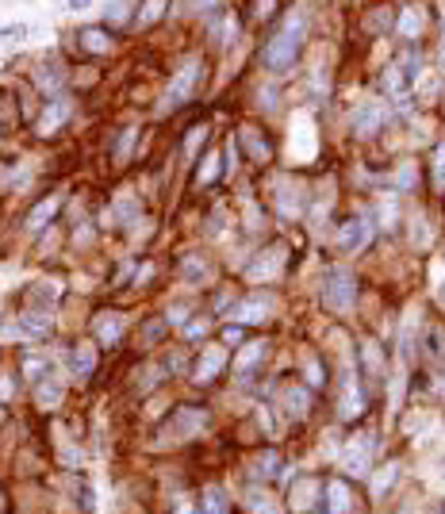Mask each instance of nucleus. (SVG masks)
<instances>
[{"label":"nucleus","mask_w":445,"mask_h":514,"mask_svg":"<svg viewBox=\"0 0 445 514\" xmlns=\"http://www.w3.org/2000/svg\"><path fill=\"white\" fill-rule=\"evenodd\" d=\"M395 27H400V35H403V39H419V35H422V27H426V12H422L419 4L403 8V16H400V23H395Z\"/></svg>","instance_id":"22"},{"label":"nucleus","mask_w":445,"mask_h":514,"mask_svg":"<svg viewBox=\"0 0 445 514\" xmlns=\"http://www.w3.org/2000/svg\"><path fill=\"white\" fill-rule=\"evenodd\" d=\"M65 116H70V104H65V100H50V104H46V111H43V119H39V135H54V131L65 123Z\"/></svg>","instance_id":"20"},{"label":"nucleus","mask_w":445,"mask_h":514,"mask_svg":"<svg viewBox=\"0 0 445 514\" xmlns=\"http://www.w3.org/2000/svg\"><path fill=\"white\" fill-rule=\"evenodd\" d=\"M430 177H434V188H438V192H445V142H438V150H434Z\"/></svg>","instance_id":"36"},{"label":"nucleus","mask_w":445,"mask_h":514,"mask_svg":"<svg viewBox=\"0 0 445 514\" xmlns=\"http://www.w3.org/2000/svg\"><path fill=\"white\" fill-rule=\"evenodd\" d=\"M177 514H192V510H188V503H177Z\"/></svg>","instance_id":"48"},{"label":"nucleus","mask_w":445,"mask_h":514,"mask_svg":"<svg viewBox=\"0 0 445 514\" xmlns=\"http://www.w3.org/2000/svg\"><path fill=\"white\" fill-rule=\"evenodd\" d=\"M204 330H207V319H200V322H192V327H188V330H185V334H188V338H200V334H204Z\"/></svg>","instance_id":"45"},{"label":"nucleus","mask_w":445,"mask_h":514,"mask_svg":"<svg viewBox=\"0 0 445 514\" xmlns=\"http://www.w3.org/2000/svg\"><path fill=\"white\" fill-rule=\"evenodd\" d=\"M242 338H246V330L238 327V322H234V327H226V330H223V341H226V346H234V341H242Z\"/></svg>","instance_id":"43"},{"label":"nucleus","mask_w":445,"mask_h":514,"mask_svg":"<svg viewBox=\"0 0 445 514\" xmlns=\"http://www.w3.org/2000/svg\"><path fill=\"white\" fill-rule=\"evenodd\" d=\"M81 46H84L89 54H108V50H111L108 27H84V31H81Z\"/></svg>","instance_id":"24"},{"label":"nucleus","mask_w":445,"mask_h":514,"mask_svg":"<svg viewBox=\"0 0 445 514\" xmlns=\"http://www.w3.org/2000/svg\"><path fill=\"white\" fill-rule=\"evenodd\" d=\"M207 415L204 407H177L173 415H169V422L162 426V442L173 445V442H188V437H196L200 430H207Z\"/></svg>","instance_id":"2"},{"label":"nucleus","mask_w":445,"mask_h":514,"mask_svg":"<svg viewBox=\"0 0 445 514\" xmlns=\"http://www.w3.org/2000/svg\"><path fill=\"white\" fill-rule=\"evenodd\" d=\"M280 269H284V246H273V250L258 253V261L246 265V277L250 280H269V277H277Z\"/></svg>","instance_id":"9"},{"label":"nucleus","mask_w":445,"mask_h":514,"mask_svg":"<svg viewBox=\"0 0 445 514\" xmlns=\"http://www.w3.org/2000/svg\"><path fill=\"white\" fill-rule=\"evenodd\" d=\"M304 376H307V388H323V384H326L323 361H319V357H307V361H304Z\"/></svg>","instance_id":"37"},{"label":"nucleus","mask_w":445,"mask_h":514,"mask_svg":"<svg viewBox=\"0 0 445 514\" xmlns=\"http://www.w3.org/2000/svg\"><path fill=\"white\" fill-rule=\"evenodd\" d=\"M58 207H62V196H58V192H50L46 199H39V204L27 212V231H43V226L58 215Z\"/></svg>","instance_id":"15"},{"label":"nucleus","mask_w":445,"mask_h":514,"mask_svg":"<svg viewBox=\"0 0 445 514\" xmlns=\"http://www.w3.org/2000/svg\"><path fill=\"white\" fill-rule=\"evenodd\" d=\"M373 453H376V434H357L342 453V472L349 476H368L373 469Z\"/></svg>","instance_id":"4"},{"label":"nucleus","mask_w":445,"mask_h":514,"mask_svg":"<svg viewBox=\"0 0 445 514\" xmlns=\"http://www.w3.org/2000/svg\"><path fill=\"white\" fill-rule=\"evenodd\" d=\"M92 4V0H70V8H73V12H81V8H89Z\"/></svg>","instance_id":"46"},{"label":"nucleus","mask_w":445,"mask_h":514,"mask_svg":"<svg viewBox=\"0 0 445 514\" xmlns=\"http://www.w3.org/2000/svg\"><path fill=\"white\" fill-rule=\"evenodd\" d=\"M395 185H400L403 192H407V188H414V165H400V173H395Z\"/></svg>","instance_id":"40"},{"label":"nucleus","mask_w":445,"mask_h":514,"mask_svg":"<svg viewBox=\"0 0 445 514\" xmlns=\"http://www.w3.org/2000/svg\"><path fill=\"white\" fill-rule=\"evenodd\" d=\"M269 311H273V300H269V296H246L242 303H234L231 315L238 319V322H265V319H269Z\"/></svg>","instance_id":"12"},{"label":"nucleus","mask_w":445,"mask_h":514,"mask_svg":"<svg viewBox=\"0 0 445 514\" xmlns=\"http://www.w3.org/2000/svg\"><path fill=\"white\" fill-rule=\"evenodd\" d=\"M200 514H231L226 491H223V488H204V495H200Z\"/></svg>","instance_id":"25"},{"label":"nucleus","mask_w":445,"mask_h":514,"mask_svg":"<svg viewBox=\"0 0 445 514\" xmlns=\"http://www.w3.org/2000/svg\"><path fill=\"white\" fill-rule=\"evenodd\" d=\"M127 8H131V0H111L108 16H104V27H123L127 23Z\"/></svg>","instance_id":"35"},{"label":"nucleus","mask_w":445,"mask_h":514,"mask_svg":"<svg viewBox=\"0 0 445 514\" xmlns=\"http://www.w3.org/2000/svg\"><path fill=\"white\" fill-rule=\"evenodd\" d=\"M97 361H100V354H97L92 341H77L73 354H70V365H73V373H77V376H92V373H97Z\"/></svg>","instance_id":"18"},{"label":"nucleus","mask_w":445,"mask_h":514,"mask_svg":"<svg viewBox=\"0 0 445 514\" xmlns=\"http://www.w3.org/2000/svg\"><path fill=\"white\" fill-rule=\"evenodd\" d=\"M177 273H181L185 284H207V273H211V261H207L204 253H185L181 265H177Z\"/></svg>","instance_id":"13"},{"label":"nucleus","mask_w":445,"mask_h":514,"mask_svg":"<svg viewBox=\"0 0 445 514\" xmlns=\"http://www.w3.org/2000/svg\"><path fill=\"white\" fill-rule=\"evenodd\" d=\"M135 138H138V131H135V127H131V131H123V135H119V146L111 150V161H116V165H123V161L131 158V150H135Z\"/></svg>","instance_id":"33"},{"label":"nucleus","mask_w":445,"mask_h":514,"mask_svg":"<svg viewBox=\"0 0 445 514\" xmlns=\"http://www.w3.org/2000/svg\"><path fill=\"white\" fill-rule=\"evenodd\" d=\"M223 368H226V349H223V346H211V349H204V354L196 357L192 380H196V384H215V380L223 376Z\"/></svg>","instance_id":"7"},{"label":"nucleus","mask_w":445,"mask_h":514,"mask_svg":"<svg viewBox=\"0 0 445 514\" xmlns=\"http://www.w3.org/2000/svg\"><path fill=\"white\" fill-rule=\"evenodd\" d=\"M162 334H165V327H162V322H150V327H142V341H158Z\"/></svg>","instance_id":"41"},{"label":"nucleus","mask_w":445,"mask_h":514,"mask_svg":"<svg viewBox=\"0 0 445 514\" xmlns=\"http://www.w3.org/2000/svg\"><path fill=\"white\" fill-rule=\"evenodd\" d=\"M365 395H361V388H357V380L349 376L346 380V388H342V403H338V415L342 418H361L365 415Z\"/></svg>","instance_id":"17"},{"label":"nucleus","mask_w":445,"mask_h":514,"mask_svg":"<svg viewBox=\"0 0 445 514\" xmlns=\"http://www.w3.org/2000/svg\"><path fill=\"white\" fill-rule=\"evenodd\" d=\"M384 119H388L384 104H361V108L353 111V135L357 138H373L376 131L384 127Z\"/></svg>","instance_id":"8"},{"label":"nucleus","mask_w":445,"mask_h":514,"mask_svg":"<svg viewBox=\"0 0 445 514\" xmlns=\"http://www.w3.org/2000/svg\"><path fill=\"white\" fill-rule=\"evenodd\" d=\"M323 499H326V514H357V495L353 483L334 476V480L323 483Z\"/></svg>","instance_id":"6"},{"label":"nucleus","mask_w":445,"mask_h":514,"mask_svg":"<svg viewBox=\"0 0 445 514\" xmlns=\"http://www.w3.org/2000/svg\"><path fill=\"white\" fill-rule=\"evenodd\" d=\"M135 212H138V204H135V199H123V204H119V212H116V219H119V223H127V219L135 215Z\"/></svg>","instance_id":"42"},{"label":"nucleus","mask_w":445,"mask_h":514,"mask_svg":"<svg viewBox=\"0 0 445 514\" xmlns=\"http://www.w3.org/2000/svg\"><path fill=\"white\" fill-rule=\"evenodd\" d=\"M277 4H280V0H253V4H250V20L265 23L269 16H277Z\"/></svg>","instance_id":"38"},{"label":"nucleus","mask_w":445,"mask_h":514,"mask_svg":"<svg viewBox=\"0 0 445 514\" xmlns=\"http://www.w3.org/2000/svg\"><path fill=\"white\" fill-rule=\"evenodd\" d=\"M361 361H365V373H368V376H376V380L384 376V354H380V346H376V341H365Z\"/></svg>","instance_id":"28"},{"label":"nucleus","mask_w":445,"mask_h":514,"mask_svg":"<svg viewBox=\"0 0 445 514\" xmlns=\"http://www.w3.org/2000/svg\"><path fill=\"white\" fill-rule=\"evenodd\" d=\"M219 180V150H207L200 158V173H196V185H215Z\"/></svg>","instance_id":"27"},{"label":"nucleus","mask_w":445,"mask_h":514,"mask_svg":"<svg viewBox=\"0 0 445 514\" xmlns=\"http://www.w3.org/2000/svg\"><path fill=\"white\" fill-rule=\"evenodd\" d=\"M185 315H188L185 303H181V307H169V322H173V327H185Z\"/></svg>","instance_id":"44"},{"label":"nucleus","mask_w":445,"mask_h":514,"mask_svg":"<svg viewBox=\"0 0 445 514\" xmlns=\"http://www.w3.org/2000/svg\"><path fill=\"white\" fill-rule=\"evenodd\" d=\"M54 322L46 319V311H27V315L20 319V334L23 338H50Z\"/></svg>","instance_id":"19"},{"label":"nucleus","mask_w":445,"mask_h":514,"mask_svg":"<svg viewBox=\"0 0 445 514\" xmlns=\"http://www.w3.org/2000/svg\"><path fill=\"white\" fill-rule=\"evenodd\" d=\"M284 407H288V415L304 418V415L311 411V388L288 384V388H284Z\"/></svg>","instance_id":"21"},{"label":"nucleus","mask_w":445,"mask_h":514,"mask_svg":"<svg viewBox=\"0 0 445 514\" xmlns=\"http://www.w3.org/2000/svg\"><path fill=\"white\" fill-rule=\"evenodd\" d=\"M319 495H323V483H319L315 476H300L296 488H292V507H296L300 514H307L319 503Z\"/></svg>","instance_id":"11"},{"label":"nucleus","mask_w":445,"mask_h":514,"mask_svg":"<svg viewBox=\"0 0 445 514\" xmlns=\"http://www.w3.org/2000/svg\"><path fill=\"white\" fill-rule=\"evenodd\" d=\"M368 231H373V226H368V219H361V215H353V219H346L342 226H338V246H342V250H361V246L368 242Z\"/></svg>","instance_id":"10"},{"label":"nucleus","mask_w":445,"mask_h":514,"mask_svg":"<svg viewBox=\"0 0 445 514\" xmlns=\"http://www.w3.org/2000/svg\"><path fill=\"white\" fill-rule=\"evenodd\" d=\"M43 292H35V303H43V307H50V303L62 300V284H39Z\"/></svg>","instance_id":"39"},{"label":"nucleus","mask_w":445,"mask_h":514,"mask_svg":"<svg viewBox=\"0 0 445 514\" xmlns=\"http://www.w3.org/2000/svg\"><path fill=\"white\" fill-rule=\"evenodd\" d=\"M323 303L330 311H338V315H346L349 307L357 303V280H353V273L349 269H330L326 273V280H323Z\"/></svg>","instance_id":"3"},{"label":"nucleus","mask_w":445,"mask_h":514,"mask_svg":"<svg viewBox=\"0 0 445 514\" xmlns=\"http://www.w3.org/2000/svg\"><path fill=\"white\" fill-rule=\"evenodd\" d=\"M8 510V499H4V491H0V514H4Z\"/></svg>","instance_id":"49"},{"label":"nucleus","mask_w":445,"mask_h":514,"mask_svg":"<svg viewBox=\"0 0 445 514\" xmlns=\"http://www.w3.org/2000/svg\"><path fill=\"white\" fill-rule=\"evenodd\" d=\"M92 330H97V338L104 341V346H116V341L123 338V315H116V311H100V315L92 319Z\"/></svg>","instance_id":"16"},{"label":"nucleus","mask_w":445,"mask_h":514,"mask_svg":"<svg viewBox=\"0 0 445 514\" xmlns=\"http://www.w3.org/2000/svg\"><path fill=\"white\" fill-rule=\"evenodd\" d=\"M246 507H250V514H280V503L265 488H246Z\"/></svg>","instance_id":"23"},{"label":"nucleus","mask_w":445,"mask_h":514,"mask_svg":"<svg viewBox=\"0 0 445 514\" xmlns=\"http://www.w3.org/2000/svg\"><path fill=\"white\" fill-rule=\"evenodd\" d=\"M395 476H400V464H384V469L373 476V495H376V499H384V495H388V488L395 483Z\"/></svg>","instance_id":"32"},{"label":"nucleus","mask_w":445,"mask_h":514,"mask_svg":"<svg viewBox=\"0 0 445 514\" xmlns=\"http://www.w3.org/2000/svg\"><path fill=\"white\" fill-rule=\"evenodd\" d=\"M265 354H269V346H261V341H253V346H246V354L234 361V368L238 373H250V368H258L261 361H265Z\"/></svg>","instance_id":"29"},{"label":"nucleus","mask_w":445,"mask_h":514,"mask_svg":"<svg viewBox=\"0 0 445 514\" xmlns=\"http://www.w3.org/2000/svg\"><path fill=\"white\" fill-rule=\"evenodd\" d=\"M280 472H284V456L277 449H265L258 456V476H261V480H277Z\"/></svg>","instance_id":"26"},{"label":"nucleus","mask_w":445,"mask_h":514,"mask_svg":"<svg viewBox=\"0 0 445 514\" xmlns=\"http://www.w3.org/2000/svg\"><path fill=\"white\" fill-rule=\"evenodd\" d=\"M242 142L250 146V154H253V161H269V142L261 138V131H253V127H246L242 131Z\"/></svg>","instance_id":"31"},{"label":"nucleus","mask_w":445,"mask_h":514,"mask_svg":"<svg viewBox=\"0 0 445 514\" xmlns=\"http://www.w3.org/2000/svg\"><path fill=\"white\" fill-rule=\"evenodd\" d=\"M304 35H307V16H304V12H292L288 20H284L280 31L265 43V50H261L265 70H269V73L292 70L296 58H300V50H304Z\"/></svg>","instance_id":"1"},{"label":"nucleus","mask_w":445,"mask_h":514,"mask_svg":"<svg viewBox=\"0 0 445 514\" xmlns=\"http://www.w3.org/2000/svg\"><path fill=\"white\" fill-rule=\"evenodd\" d=\"M62 395H65V388H62V380L54 373H46L43 380H35V399H39L43 411H54V407L62 403Z\"/></svg>","instance_id":"14"},{"label":"nucleus","mask_w":445,"mask_h":514,"mask_svg":"<svg viewBox=\"0 0 445 514\" xmlns=\"http://www.w3.org/2000/svg\"><path fill=\"white\" fill-rule=\"evenodd\" d=\"M192 4H196V8H211V12H215V4H219V0H192Z\"/></svg>","instance_id":"47"},{"label":"nucleus","mask_w":445,"mask_h":514,"mask_svg":"<svg viewBox=\"0 0 445 514\" xmlns=\"http://www.w3.org/2000/svg\"><path fill=\"white\" fill-rule=\"evenodd\" d=\"M200 77H204V62H200V58H192L181 73H177L173 81H169V92H165V100H162V104H165V108H181V104L196 92Z\"/></svg>","instance_id":"5"},{"label":"nucleus","mask_w":445,"mask_h":514,"mask_svg":"<svg viewBox=\"0 0 445 514\" xmlns=\"http://www.w3.org/2000/svg\"><path fill=\"white\" fill-rule=\"evenodd\" d=\"M422 346H426V354H430L434 361H445V330L441 327H426Z\"/></svg>","instance_id":"30"},{"label":"nucleus","mask_w":445,"mask_h":514,"mask_svg":"<svg viewBox=\"0 0 445 514\" xmlns=\"http://www.w3.org/2000/svg\"><path fill=\"white\" fill-rule=\"evenodd\" d=\"M165 8H169V0H142V12H138V20L142 23H158V20H162V16H165Z\"/></svg>","instance_id":"34"}]
</instances>
